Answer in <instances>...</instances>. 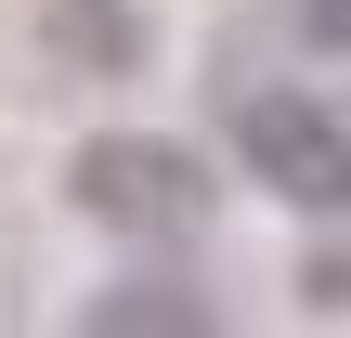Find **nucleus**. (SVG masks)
I'll list each match as a JSON object with an SVG mask.
<instances>
[{
    "instance_id": "nucleus-1",
    "label": "nucleus",
    "mask_w": 351,
    "mask_h": 338,
    "mask_svg": "<svg viewBox=\"0 0 351 338\" xmlns=\"http://www.w3.org/2000/svg\"><path fill=\"white\" fill-rule=\"evenodd\" d=\"M65 208L104 221V234H195L208 221V169L169 130H91L65 156Z\"/></svg>"
},
{
    "instance_id": "nucleus-2",
    "label": "nucleus",
    "mask_w": 351,
    "mask_h": 338,
    "mask_svg": "<svg viewBox=\"0 0 351 338\" xmlns=\"http://www.w3.org/2000/svg\"><path fill=\"white\" fill-rule=\"evenodd\" d=\"M234 156L287 195V208H351V117H326L313 91H261L234 117Z\"/></svg>"
},
{
    "instance_id": "nucleus-3",
    "label": "nucleus",
    "mask_w": 351,
    "mask_h": 338,
    "mask_svg": "<svg viewBox=\"0 0 351 338\" xmlns=\"http://www.w3.org/2000/svg\"><path fill=\"white\" fill-rule=\"evenodd\" d=\"M78 338H221V326H208L195 287H104V300L78 313Z\"/></svg>"
},
{
    "instance_id": "nucleus-4",
    "label": "nucleus",
    "mask_w": 351,
    "mask_h": 338,
    "mask_svg": "<svg viewBox=\"0 0 351 338\" xmlns=\"http://www.w3.org/2000/svg\"><path fill=\"white\" fill-rule=\"evenodd\" d=\"M39 39H52L65 65H91V78H117V65L143 52V26H130L117 0H52V13H39Z\"/></svg>"
},
{
    "instance_id": "nucleus-5",
    "label": "nucleus",
    "mask_w": 351,
    "mask_h": 338,
    "mask_svg": "<svg viewBox=\"0 0 351 338\" xmlns=\"http://www.w3.org/2000/svg\"><path fill=\"white\" fill-rule=\"evenodd\" d=\"M313 39H339V52H351V0H313Z\"/></svg>"
}]
</instances>
